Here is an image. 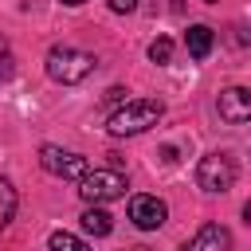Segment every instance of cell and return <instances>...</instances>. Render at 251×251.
<instances>
[{
    "instance_id": "obj_1",
    "label": "cell",
    "mask_w": 251,
    "mask_h": 251,
    "mask_svg": "<svg viewBox=\"0 0 251 251\" xmlns=\"http://www.w3.org/2000/svg\"><path fill=\"white\" fill-rule=\"evenodd\" d=\"M161 114H165V106H161L157 98H126V102L110 114L106 129H110L114 137H133V133H145L149 126H157Z\"/></svg>"
},
{
    "instance_id": "obj_2",
    "label": "cell",
    "mask_w": 251,
    "mask_h": 251,
    "mask_svg": "<svg viewBox=\"0 0 251 251\" xmlns=\"http://www.w3.org/2000/svg\"><path fill=\"white\" fill-rule=\"evenodd\" d=\"M94 67H98V59H94L90 51H78V47H67V43L47 51V75H51V82L75 86V82L90 78Z\"/></svg>"
},
{
    "instance_id": "obj_3",
    "label": "cell",
    "mask_w": 251,
    "mask_h": 251,
    "mask_svg": "<svg viewBox=\"0 0 251 251\" xmlns=\"http://www.w3.org/2000/svg\"><path fill=\"white\" fill-rule=\"evenodd\" d=\"M126 176L118 169H90L82 180H78V196L86 204H110V200H122L126 196Z\"/></svg>"
},
{
    "instance_id": "obj_4",
    "label": "cell",
    "mask_w": 251,
    "mask_h": 251,
    "mask_svg": "<svg viewBox=\"0 0 251 251\" xmlns=\"http://www.w3.org/2000/svg\"><path fill=\"white\" fill-rule=\"evenodd\" d=\"M235 176H239V169H235L231 153H204L200 165H196V184L204 192H220L224 196L235 184Z\"/></svg>"
},
{
    "instance_id": "obj_5",
    "label": "cell",
    "mask_w": 251,
    "mask_h": 251,
    "mask_svg": "<svg viewBox=\"0 0 251 251\" xmlns=\"http://www.w3.org/2000/svg\"><path fill=\"white\" fill-rule=\"evenodd\" d=\"M39 165L51 176H63V180H82L90 173V161L82 153H71V149H59V145H43L39 149Z\"/></svg>"
},
{
    "instance_id": "obj_6",
    "label": "cell",
    "mask_w": 251,
    "mask_h": 251,
    "mask_svg": "<svg viewBox=\"0 0 251 251\" xmlns=\"http://www.w3.org/2000/svg\"><path fill=\"white\" fill-rule=\"evenodd\" d=\"M129 220H133V227H141V231H157V227L169 220V204H165L161 196H133V200H129Z\"/></svg>"
},
{
    "instance_id": "obj_7",
    "label": "cell",
    "mask_w": 251,
    "mask_h": 251,
    "mask_svg": "<svg viewBox=\"0 0 251 251\" xmlns=\"http://www.w3.org/2000/svg\"><path fill=\"white\" fill-rule=\"evenodd\" d=\"M216 110H220V118H224L227 126H243V122L251 118V90H247V86H227V90H220Z\"/></svg>"
},
{
    "instance_id": "obj_8",
    "label": "cell",
    "mask_w": 251,
    "mask_h": 251,
    "mask_svg": "<svg viewBox=\"0 0 251 251\" xmlns=\"http://www.w3.org/2000/svg\"><path fill=\"white\" fill-rule=\"evenodd\" d=\"M180 251H231V231L224 224H204Z\"/></svg>"
},
{
    "instance_id": "obj_9",
    "label": "cell",
    "mask_w": 251,
    "mask_h": 251,
    "mask_svg": "<svg viewBox=\"0 0 251 251\" xmlns=\"http://www.w3.org/2000/svg\"><path fill=\"white\" fill-rule=\"evenodd\" d=\"M184 47H188L192 59H208L212 47H216V31H212L208 24H192V27L184 31Z\"/></svg>"
},
{
    "instance_id": "obj_10",
    "label": "cell",
    "mask_w": 251,
    "mask_h": 251,
    "mask_svg": "<svg viewBox=\"0 0 251 251\" xmlns=\"http://www.w3.org/2000/svg\"><path fill=\"white\" fill-rule=\"evenodd\" d=\"M82 231H86V235H110V231H114V216H110L102 204H90V208L82 212Z\"/></svg>"
},
{
    "instance_id": "obj_11",
    "label": "cell",
    "mask_w": 251,
    "mask_h": 251,
    "mask_svg": "<svg viewBox=\"0 0 251 251\" xmlns=\"http://www.w3.org/2000/svg\"><path fill=\"white\" fill-rule=\"evenodd\" d=\"M16 188H12V180L8 176H0V231L12 224V216H16Z\"/></svg>"
},
{
    "instance_id": "obj_12",
    "label": "cell",
    "mask_w": 251,
    "mask_h": 251,
    "mask_svg": "<svg viewBox=\"0 0 251 251\" xmlns=\"http://www.w3.org/2000/svg\"><path fill=\"white\" fill-rule=\"evenodd\" d=\"M47 247H51V251H94L86 239H78V235H71V231H51Z\"/></svg>"
},
{
    "instance_id": "obj_13",
    "label": "cell",
    "mask_w": 251,
    "mask_h": 251,
    "mask_svg": "<svg viewBox=\"0 0 251 251\" xmlns=\"http://www.w3.org/2000/svg\"><path fill=\"white\" fill-rule=\"evenodd\" d=\"M149 59H153L157 67H165V63L173 59V39H169V35H157V39L149 43Z\"/></svg>"
},
{
    "instance_id": "obj_14",
    "label": "cell",
    "mask_w": 251,
    "mask_h": 251,
    "mask_svg": "<svg viewBox=\"0 0 251 251\" xmlns=\"http://www.w3.org/2000/svg\"><path fill=\"white\" fill-rule=\"evenodd\" d=\"M12 71H16V55H12V43L0 35V82L12 78Z\"/></svg>"
},
{
    "instance_id": "obj_15",
    "label": "cell",
    "mask_w": 251,
    "mask_h": 251,
    "mask_svg": "<svg viewBox=\"0 0 251 251\" xmlns=\"http://www.w3.org/2000/svg\"><path fill=\"white\" fill-rule=\"evenodd\" d=\"M126 94H129V90H122V86H110V90H106V106H122V102H126Z\"/></svg>"
},
{
    "instance_id": "obj_16",
    "label": "cell",
    "mask_w": 251,
    "mask_h": 251,
    "mask_svg": "<svg viewBox=\"0 0 251 251\" xmlns=\"http://www.w3.org/2000/svg\"><path fill=\"white\" fill-rule=\"evenodd\" d=\"M106 4H110V8H114V12H122V16H126V12H133V8H137V0H106Z\"/></svg>"
},
{
    "instance_id": "obj_17",
    "label": "cell",
    "mask_w": 251,
    "mask_h": 251,
    "mask_svg": "<svg viewBox=\"0 0 251 251\" xmlns=\"http://www.w3.org/2000/svg\"><path fill=\"white\" fill-rule=\"evenodd\" d=\"M63 4H71V8H75V4H86V0H63Z\"/></svg>"
},
{
    "instance_id": "obj_18",
    "label": "cell",
    "mask_w": 251,
    "mask_h": 251,
    "mask_svg": "<svg viewBox=\"0 0 251 251\" xmlns=\"http://www.w3.org/2000/svg\"><path fill=\"white\" fill-rule=\"evenodd\" d=\"M204 4H220V0H204Z\"/></svg>"
}]
</instances>
